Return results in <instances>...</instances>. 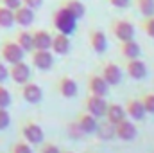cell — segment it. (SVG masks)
<instances>
[{
    "mask_svg": "<svg viewBox=\"0 0 154 153\" xmlns=\"http://www.w3.org/2000/svg\"><path fill=\"white\" fill-rule=\"evenodd\" d=\"M75 25H77V18L70 13L66 11L63 5L54 13V27L59 31V33H65V34H72L75 31Z\"/></svg>",
    "mask_w": 154,
    "mask_h": 153,
    "instance_id": "cell-1",
    "label": "cell"
},
{
    "mask_svg": "<svg viewBox=\"0 0 154 153\" xmlns=\"http://www.w3.org/2000/svg\"><path fill=\"white\" fill-rule=\"evenodd\" d=\"M109 31L118 41H125V40L134 38V25L125 18H113L111 25H109Z\"/></svg>",
    "mask_w": 154,
    "mask_h": 153,
    "instance_id": "cell-2",
    "label": "cell"
},
{
    "mask_svg": "<svg viewBox=\"0 0 154 153\" xmlns=\"http://www.w3.org/2000/svg\"><path fill=\"white\" fill-rule=\"evenodd\" d=\"M0 54H2V60L5 61V63H9V65H13V63H18V61H22L23 60V56H25V50L16 43V41H4V45H2V49H0Z\"/></svg>",
    "mask_w": 154,
    "mask_h": 153,
    "instance_id": "cell-3",
    "label": "cell"
},
{
    "mask_svg": "<svg viewBox=\"0 0 154 153\" xmlns=\"http://www.w3.org/2000/svg\"><path fill=\"white\" fill-rule=\"evenodd\" d=\"M84 106H86V112L91 114L97 119H104V114H106V108H108V101L106 97L102 96H93L90 94L86 99H84Z\"/></svg>",
    "mask_w": 154,
    "mask_h": 153,
    "instance_id": "cell-4",
    "label": "cell"
},
{
    "mask_svg": "<svg viewBox=\"0 0 154 153\" xmlns=\"http://www.w3.org/2000/svg\"><path fill=\"white\" fill-rule=\"evenodd\" d=\"M22 135H23V141H27L29 144H41L45 141L43 128L34 121H29L22 126Z\"/></svg>",
    "mask_w": 154,
    "mask_h": 153,
    "instance_id": "cell-5",
    "label": "cell"
},
{
    "mask_svg": "<svg viewBox=\"0 0 154 153\" xmlns=\"http://www.w3.org/2000/svg\"><path fill=\"white\" fill-rule=\"evenodd\" d=\"M100 76L106 79V83L109 86H116V85L122 83L124 72H122V69L116 63H113V61H104L102 67H100Z\"/></svg>",
    "mask_w": 154,
    "mask_h": 153,
    "instance_id": "cell-6",
    "label": "cell"
},
{
    "mask_svg": "<svg viewBox=\"0 0 154 153\" xmlns=\"http://www.w3.org/2000/svg\"><path fill=\"white\" fill-rule=\"evenodd\" d=\"M136 135H138V130H136L134 122L129 121L127 117H125L124 121H120L118 124H115V137L116 139L129 142V141H133Z\"/></svg>",
    "mask_w": 154,
    "mask_h": 153,
    "instance_id": "cell-7",
    "label": "cell"
},
{
    "mask_svg": "<svg viewBox=\"0 0 154 153\" xmlns=\"http://www.w3.org/2000/svg\"><path fill=\"white\" fill-rule=\"evenodd\" d=\"M125 72H127V76L131 77V79L138 81V79H143V77L147 76V65L140 58L125 60Z\"/></svg>",
    "mask_w": 154,
    "mask_h": 153,
    "instance_id": "cell-8",
    "label": "cell"
},
{
    "mask_svg": "<svg viewBox=\"0 0 154 153\" xmlns=\"http://www.w3.org/2000/svg\"><path fill=\"white\" fill-rule=\"evenodd\" d=\"M32 65L38 70H50L52 65H54V52L50 49L48 50H38V49H34L32 50Z\"/></svg>",
    "mask_w": 154,
    "mask_h": 153,
    "instance_id": "cell-9",
    "label": "cell"
},
{
    "mask_svg": "<svg viewBox=\"0 0 154 153\" xmlns=\"http://www.w3.org/2000/svg\"><path fill=\"white\" fill-rule=\"evenodd\" d=\"M9 77H11L14 83L23 85V83H27V81L31 79V67H29L23 60L18 61V63H13L11 69H9Z\"/></svg>",
    "mask_w": 154,
    "mask_h": 153,
    "instance_id": "cell-10",
    "label": "cell"
},
{
    "mask_svg": "<svg viewBox=\"0 0 154 153\" xmlns=\"http://www.w3.org/2000/svg\"><path fill=\"white\" fill-rule=\"evenodd\" d=\"M57 92H59V96L61 97H66V99H72V97H75L77 92H79V86H77L75 79L70 76H61L57 79Z\"/></svg>",
    "mask_w": 154,
    "mask_h": 153,
    "instance_id": "cell-11",
    "label": "cell"
},
{
    "mask_svg": "<svg viewBox=\"0 0 154 153\" xmlns=\"http://www.w3.org/2000/svg\"><path fill=\"white\" fill-rule=\"evenodd\" d=\"M70 47H72V43H70L68 34L59 33V31H57L56 34H52V45H50V50H52L54 54H57V56H65V54L70 52Z\"/></svg>",
    "mask_w": 154,
    "mask_h": 153,
    "instance_id": "cell-12",
    "label": "cell"
},
{
    "mask_svg": "<svg viewBox=\"0 0 154 153\" xmlns=\"http://www.w3.org/2000/svg\"><path fill=\"white\" fill-rule=\"evenodd\" d=\"M22 97L31 105H38L43 99V90H41L39 85L32 83V81H27V83L22 85Z\"/></svg>",
    "mask_w": 154,
    "mask_h": 153,
    "instance_id": "cell-13",
    "label": "cell"
},
{
    "mask_svg": "<svg viewBox=\"0 0 154 153\" xmlns=\"http://www.w3.org/2000/svg\"><path fill=\"white\" fill-rule=\"evenodd\" d=\"M88 90L93 96L106 97L109 94V85L106 83V79L100 76V74H91V76L88 77Z\"/></svg>",
    "mask_w": 154,
    "mask_h": 153,
    "instance_id": "cell-14",
    "label": "cell"
},
{
    "mask_svg": "<svg viewBox=\"0 0 154 153\" xmlns=\"http://www.w3.org/2000/svg\"><path fill=\"white\" fill-rule=\"evenodd\" d=\"M124 108H125L127 117H131L133 121H143L145 115H147L143 105H142V101H140V99H134V97H129V99L125 101Z\"/></svg>",
    "mask_w": 154,
    "mask_h": 153,
    "instance_id": "cell-15",
    "label": "cell"
},
{
    "mask_svg": "<svg viewBox=\"0 0 154 153\" xmlns=\"http://www.w3.org/2000/svg\"><path fill=\"white\" fill-rule=\"evenodd\" d=\"M88 41H90L91 50H95L97 54H104L106 49H108V36H106L102 31H99V29L90 31V34H88Z\"/></svg>",
    "mask_w": 154,
    "mask_h": 153,
    "instance_id": "cell-16",
    "label": "cell"
},
{
    "mask_svg": "<svg viewBox=\"0 0 154 153\" xmlns=\"http://www.w3.org/2000/svg\"><path fill=\"white\" fill-rule=\"evenodd\" d=\"M14 24L20 27H31L34 24V9L22 4L18 9H14Z\"/></svg>",
    "mask_w": 154,
    "mask_h": 153,
    "instance_id": "cell-17",
    "label": "cell"
},
{
    "mask_svg": "<svg viewBox=\"0 0 154 153\" xmlns=\"http://www.w3.org/2000/svg\"><path fill=\"white\" fill-rule=\"evenodd\" d=\"M127 117L125 114V108L118 103H108V108H106V114H104V119L111 124H118L120 121H124Z\"/></svg>",
    "mask_w": 154,
    "mask_h": 153,
    "instance_id": "cell-18",
    "label": "cell"
},
{
    "mask_svg": "<svg viewBox=\"0 0 154 153\" xmlns=\"http://www.w3.org/2000/svg\"><path fill=\"white\" fill-rule=\"evenodd\" d=\"M120 54L125 58V60H133V58H140L142 54V47L136 40H125V41H120Z\"/></svg>",
    "mask_w": 154,
    "mask_h": 153,
    "instance_id": "cell-19",
    "label": "cell"
},
{
    "mask_svg": "<svg viewBox=\"0 0 154 153\" xmlns=\"http://www.w3.org/2000/svg\"><path fill=\"white\" fill-rule=\"evenodd\" d=\"M75 121L79 122V126H81V130L84 132V135H91V133H95L97 124H99V119H97V117H93L91 114H88V112L79 114Z\"/></svg>",
    "mask_w": 154,
    "mask_h": 153,
    "instance_id": "cell-20",
    "label": "cell"
},
{
    "mask_svg": "<svg viewBox=\"0 0 154 153\" xmlns=\"http://www.w3.org/2000/svg\"><path fill=\"white\" fill-rule=\"evenodd\" d=\"M32 43H34V49L38 50H48L52 45V34L45 29H38L32 33Z\"/></svg>",
    "mask_w": 154,
    "mask_h": 153,
    "instance_id": "cell-21",
    "label": "cell"
},
{
    "mask_svg": "<svg viewBox=\"0 0 154 153\" xmlns=\"http://www.w3.org/2000/svg\"><path fill=\"white\" fill-rule=\"evenodd\" d=\"M95 135H97L99 139H102V141L113 139V137H115V124H111V122H108V121L104 119V122H99V124H97Z\"/></svg>",
    "mask_w": 154,
    "mask_h": 153,
    "instance_id": "cell-22",
    "label": "cell"
},
{
    "mask_svg": "<svg viewBox=\"0 0 154 153\" xmlns=\"http://www.w3.org/2000/svg\"><path fill=\"white\" fill-rule=\"evenodd\" d=\"M63 7H65L66 11H70L77 20L82 18L84 13H86V7H84V4H82L81 0H65V2H63Z\"/></svg>",
    "mask_w": 154,
    "mask_h": 153,
    "instance_id": "cell-23",
    "label": "cell"
},
{
    "mask_svg": "<svg viewBox=\"0 0 154 153\" xmlns=\"http://www.w3.org/2000/svg\"><path fill=\"white\" fill-rule=\"evenodd\" d=\"M25 52H32L34 50V43H32V33L29 31H20L16 34V40H14Z\"/></svg>",
    "mask_w": 154,
    "mask_h": 153,
    "instance_id": "cell-24",
    "label": "cell"
},
{
    "mask_svg": "<svg viewBox=\"0 0 154 153\" xmlns=\"http://www.w3.org/2000/svg\"><path fill=\"white\" fill-rule=\"evenodd\" d=\"M13 24H14V11L5 5H0V27L9 29L13 27Z\"/></svg>",
    "mask_w": 154,
    "mask_h": 153,
    "instance_id": "cell-25",
    "label": "cell"
},
{
    "mask_svg": "<svg viewBox=\"0 0 154 153\" xmlns=\"http://www.w3.org/2000/svg\"><path fill=\"white\" fill-rule=\"evenodd\" d=\"M134 7L142 16L154 15V0H134Z\"/></svg>",
    "mask_w": 154,
    "mask_h": 153,
    "instance_id": "cell-26",
    "label": "cell"
},
{
    "mask_svg": "<svg viewBox=\"0 0 154 153\" xmlns=\"http://www.w3.org/2000/svg\"><path fill=\"white\" fill-rule=\"evenodd\" d=\"M140 27H142V31H143L149 38L154 40V15H151V16H143L142 22H140Z\"/></svg>",
    "mask_w": 154,
    "mask_h": 153,
    "instance_id": "cell-27",
    "label": "cell"
},
{
    "mask_svg": "<svg viewBox=\"0 0 154 153\" xmlns=\"http://www.w3.org/2000/svg\"><path fill=\"white\" fill-rule=\"evenodd\" d=\"M66 133H68L70 139H81V137H84V132L81 130V126H79L77 121H72V122L66 124Z\"/></svg>",
    "mask_w": 154,
    "mask_h": 153,
    "instance_id": "cell-28",
    "label": "cell"
},
{
    "mask_svg": "<svg viewBox=\"0 0 154 153\" xmlns=\"http://www.w3.org/2000/svg\"><path fill=\"white\" fill-rule=\"evenodd\" d=\"M140 101H142V105H143V108H145L147 114H154V92L143 94Z\"/></svg>",
    "mask_w": 154,
    "mask_h": 153,
    "instance_id": "cell-29",
    "label": "cell"
},
{
    "mask_svg": "<svg viewBox=\"0 0 154 153\" xmlns=\"http://www.w3.org/2000/svg\"><path fill=\"white\" fill-rule=\"evenodd\" d=\"M11 153H32V148L27 141H18L11 146Z\"/></svg>",
    "mask_w": 154,
    "mask_h": 153,
    "instance_id": "cell-30",
    "label": "cell"
},
{
    "mask_svg": "<svg viewBox=\"0 0 154 153\" xmlns=\"http://www.w3.org/2000/svg\"><path fill=\"white\" fill-rule=\"evenodd\" d=\"M11 105V94L5 86H2L0 83V108H7Z\"/></svg>",
    "mask_w": 154,
    "mask_h": 153,
    "instance_id": "cell-31",
    "label": "cell"
},
{
    "mask_svg": "<svg viewBox=\"0 0 154 153\" xmlns=\"http://www.w3.org/2000/svg\"><path fill=\"white\" fill-rule=\"evenodd\" d=\"M9 124H11V115L7 112V108H0V130L9 128Z\"/></svg>",
    "mask_w": 154,
    "mask_h": 153,
    "instance_id": "cell-32",
    "label": "cell"
},
{
    "mask_svg": "<svg viewBox=\"0 0 154 153\" xmlns=\"http://www.w3.org/2000/svg\"><path fill=\"white\" fill-rule=\"evenodd\" d=\"M39 153H61V150L52 142H41V151Z\"/></svg>",
    "mask_w": 154,
    "mask_h": 153,
    "instance_id": "cell-33",
    "label": "cell"
},
{
    "mask_svg": "<svg viewBox=\"0 0 154 153\" xmlns=\"http://www.w3.org/2000/svg\"><path fill=\"white\" fill-rule=\"evenodd\" d=\"M108 4L113 5V7H116V9H125V7L131 4V0H108Z\"/></svg>",
    "mask_w": 154,
    "mask_h": 153,
    "instance_id": "cell-34",
    "label": "cell"
},
{
    "mask_svg": "<svg viewBox=\"0 0 154 153\" xmlns=\"http://www.w3.org/2000/svg\"><path fill=\"white\" fill-rule=\"evenodd\" d=\"M22 4L23 5H27V7H31V9H39L41 5H43V0H22Z\"/></svg>",
    "mask_w": 154,
    "mask_h": 153,
    "instance_id": "cell-35",
    "label": "cell"
},
{
    "mask_svg": "<svg viewBox=\"0 0 154 153\" xmlns=\"http://www.w3.org/2000/svg\"><path fill=\"white\" fill-rule=\"evenodd\" d=\"M0 2H2V5H5V7L13 9V11L22 5V0H0Z\"/></svg>",
    "mask_w": 154,
    "mask_h": 153,
    "instance_id": "cell-36",
    "label": "cell"
},
{
    "mask_svg": "<svg viewBox=\"0 0 154 153\" xmlns=\"http://www.w3.org/2000/svg\"><path fill=\"white\" fill-rule=\"evenodd\" d=\"M7 77H9V69L5 67V63L0 61V83H4Z\"/></svg>",
    "mask_w": 154,
    "mask_h": 153,
    "instance_id": "cell-37",
    "label": "cell"
},
{
    "mask_svg": "<svg viewBox=\"0 0 154 153\" xmlns=\"http://www.w3.org/2000/svg\"><path fill=\"white\" fill-rule=\"evenodd\" d=\"M61 153H74V151H61Z\"/></svg>",
    "mask_w": 154,
    "mask_h": 153,
    "instance_id": "cell-38",
    "label": "cell"
}]
</instances>
